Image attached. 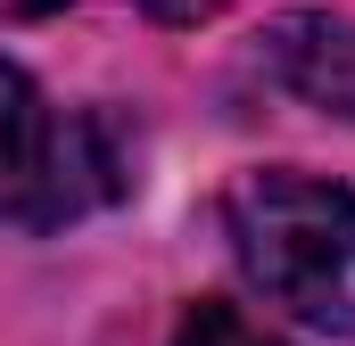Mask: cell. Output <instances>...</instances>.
Masks as SVG:
<instances>
[{
    "label": "cell",
    "mask_w": 355,
    "mask_h": 346,
    "mask_svg": "<svg viewBox=\"0 0 355 346\" xmlns=\"http://www.w3.org/2000/svg\"><path fill=\"white\" fill-rule=\"evenodd\" d=\"M141 8H149L157 25H198V17H215L223 0H141Z\"/></svg>",
    "instance_id": "5"
},
{
    "label": "cell",
    "mask_w": 355,
    "mask_h": 346,
    "mask_svg": "<svg viewBox=\"0 0 355 346\" xmlns=\"http://www.w3.org/2000/svg\"><path fill=\"white\" fill-rule=\"evenodd\" d=\"M132 173L116 157V132L99 116L50 107L42 83L0 58V223L25 231H58L99 198H124Z\"/></svg>",
    "instance_id": "2"
},
{
    "label": "cell",
    "mask_w": 355,
    "mask_h": 346,
    "mask_svg": "<svg viewBox=\"0 0 355 346\" xmlns=\"http://www.w3.org/2000/svg\"><path fill=\"white\" fill-rule=\"evenodd\" d=\"M265 66H272V83L297 91L306 107L355 124V25L347 17H322V8L281 17L265 33Z\"/></svg>",
    "instance_id": "3"
},
{
    "label": "cell",
    "mask_w": 355,
    "mask_h": 346,
    "mask_svg": "<svg viewBox=\"0 0 355 346\" xmlns=\"http://www.w3.org/2000/svg\"><path fill=\"white\" fill-rule=\"evenodd\" d=\"M232 223V256L265 289L272 305H289L314 330H355V190L322 181L297 165L240 173L223 198Z\"/></svg>",
    "instance_id": "1"
},
{
    "label": "cell",
    "mask_w": 355,
    "mask_h": 346,
    "mask_svg": "<svg viewBox=\"0 0 355 346\" xmlns=\"http://www.w3.org/2000/svg\"><path fill=\"white\" fill-rule=\"evenodd\" d=\"M174 346H289V338H272L265 322H248V313H240V305H223V297H198V305L182 313Z\"/></svg>",
    "instance_id": "4"
}]
</instances>
